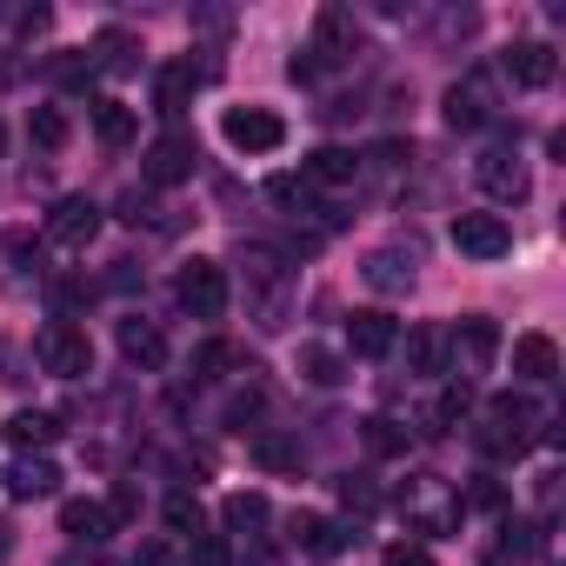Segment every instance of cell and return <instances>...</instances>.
Here are the masks:
<instances>
[{
    "mask_svg": "<svg viewBox=\"0 0 566 566\" xmlns=\"http://www.w3.org/2000/svg\"><path fill=\"white\" fill-rule=\"evenodd\" d=\"M480 453L486 460H520L526 447H539L546 440V420H539V407L526 400V394H493L486 407H480Z\"/></svg>",
    "mask_w": 566,
    "mask_h": 566,
    "instance_id": "cell-1",
    "label": "cell"
},
{
    "mask_svg": "<svg viewBox=\"0 0 566 566\" xmlns=\"http://www.w3.org/2000/svg\"><path fill=\"white\" fill-rule=\"evenodd\" d=\"M240 266H247V294L260 301V327H280V307H287V287H294L287 253L247 240V247H240Z\"/></svg>",
    "mask_w": 566,
    "mask_h": 566,
    "instance_id": "cell-2",
    "label": "cell"
},
{
    "mask_svg": "<svg viewBox=\"0 0 566 566\" xmlns=\"http://www.w3.org/2000/svg\"><path fill=\"white\" fill-rule=\"evenodd\" d=\"M493 360H500V327H493L486 314H467V321L447 334V374H453L460 387H473L480 374H493Z\"/></svg>",
    "mask_w": 566,
    "mask_h": 566,
    "instance_id": "cell-3",
    "label": "cell"
},
{
    "mask_svg": "<svg viewBox=\"0 0 566 566\" xmlns=\"http://www.w3.org/2000/svg\"><path fill=\"white\" fill-rule=\"evenodd\" d=\"M447 127L453 134H480V127H493V114H500V87H493V74L486 67H467L453 87H447Z\"/></svg>",
    "mask_w": 566,
    "mask_h": 566,
    "instance_id": "cell-4",
    "label": "cell"
},
{
    "mask_svg": "<svg viewBox=\"0 0 566 566\" xmlns=\"http://www.w3.org/2000/svg\"><path fill=\"white\" fill-rule=\"evenodd\" d=\"M34 360H41L54 380H81V374H94V340H87V327H74V321H48L41 340H34Z\"/></svg>",
    "mask_w": 566,
    "mask_h": 566,
    "instance_id": "cell-5",
    "label": "cell"
},
{
    "mask_svg": "<svg viewBox=\"0 0 566 566\" xmlns=\"http://www.w3.org/2000/svg\"><path fill=\"white\" fill-rule=\"evenodd\" d=\"M220 134H227L233 154H280L287 147V120H280L273 107H227Z\"/></svg>",
    "mask_w": 566,
    "mask_h": 566,
    "instance_id": "cell-6",
    "label": "cell"
},
{
    "mask_svg": "<svg viewBox=\"0 0 566 566\" xmlns=\"http://www.w3.org/2000/svg\"><path fill=\"white\" fill-rule=\"evenodd\" d=\"M174 294L193 321H220L227 314V266L220 260H187L180 280H174Z\"/></svg>",
    "mask_w": 566,
    "mask_h": 566,
    "instance_id": "cell-7",
    "label": "cell"
},
{
    "mask_svg": "<svg viewBox=\"0 0 566 566\" xmlns=\"http://www.w3.org/2000/svg\"><path fill=\"white\" fill-rule=\"evenodd\" d=\"M193 167H200V147H193V134H160V140L140 154V174H147V187H180V180H193Z\"/></svg>",
    "mask_w": 566,
    "mask_h": 566,
    "instance_id": "cell-8",
    "label": "cell"
},
{
    "mask_svg": "<svg viewBox=\"0 0 566 566\" xmlns=\"http://www.w3.org/2000/svg\"><path fill=\"white\" fill-rule=\"evenodd\" d=\"M473 180H480V193H493V200H526L533 193V174H526V160L513 154V147H486L480 160H473Z\"/></svg>",
    "mask_w": 566,
    "mask_h": 566,
    "instance_id": "cell-9",
    "label": "cell"
},
{
    "mask_svg": "<svg viewBox=\"0 0 566 566\" xmlns=\"http://www.w3.org/2000/svg\"><path fill=\"white\" fill-rule=\"evenodd\" d=\"M453 247L467 260H506L513 253V227H506V213H453Z\"/></svg>",
    "mask_w": 566,
    "mask_h": 566,
    "instance_id": "cell-10",
    "label": "cell"
},
{
    "mask_svg": "<svg viewBox=\"0 0 566 566\" xmlns=\"http://www.w3.org/2000/svg\"><path fill=\"white\" fill-rule=\"evenodd\" d=\"M354 48H360V21H354V8H321V14H314V41H307V54H314L321 67H340V61H354Z\"/></svg>",
    "mask_w": 566,
    "mask_h": 566,
    "instance_id": "cell-11",
    "label": "cell"
},
{
    "mask_svg": "<svg viewBox=\"0 0 566 566\" xmlns=\"http://www.w3.org/2000/svg\"><path fill=\"white\" fill-rule=\"evenodd\" d=\"M413 273H420V253H413V247H374V253L360 260V280H367L374 294H387V301L413 287Z\"/></svg>",
    "mask_w": 566,
    "mask_h": 566,
    "instance_id": "cell-12",
    "label": "cell"
},
{
    "mask_svg": "<svg viewBox=\"0 0 566 566\" xmlns=\"http://www.w3.org/2000/svg\"><path fill=\"white\" fill-rule=\"evenodd\" d=\"M500 74H506L513 87H553V74H559V54H553L546 41H513V48L500 54Z\"/></svg>",
    "mask_w": 566,
    "mask_h": 566,
    "instance_id": "cell-13",
    "label": "cell"
},
{
    "mask_svg": "<svg viewBox=\"0 0 566 566\" xmlns=\"http://www.w3.org/2000/svg\"><path fill=\"white\" fill-rule=\"evenodd\" d=\"M94 233H101V207H94L87 193L54 200V213H48V240H54V247H87Z\"/></svg>",
    "mask_w": 566,
    "mask_h": 566,
    "instance_id": "cell-14",
    "label": "cell"
},
{
    "mask_svg": "<svg viewBox=\"0 0 566 566\" xmlns=\"http://www.w3.org/2000/svg\"><path fill=\"white\" fill-rule=\"evenodd\" d=\"M347 347H354V360H387L400 347V321L380 314V307H367V314L347 321Z\"/></svg>",
    "mask_w": 566,
    "mask_h": 566,
    "instance_id": "cell-15",
    "label": "cell"
},
{
    "mask_svg": "<svg viewBox=\"0 0 566 566\" xmlns=\"http://www.w3.org/2000/svg\"><path fill=\"white\" fill-rule=\"evenodd\" d=\"M294 546H301L307 559H340V553L354 546V533H347L340 520H327V513H294Z\"/></svg>",
    "mask_w": 566,
    "mask_h": 566,
    "instance_id": "cell-16",
    "label": "cell"
},
{
    "mask_svg": "<svg viewBox=\"0 0 566 566\" xmlns=\"http://www.w3.org/2000/svg\"><path fill=\"white\" fill-rule=\"evenodd\" d=\"M193 87H200L193 61H167V67L154 74V114H160V120H180V114L193 107Z\"/></svg>",
    "mask_w": 566,
    "mask_h": 566,
    "instance_id": "cell-17",
    "label": "cell"
},
{
    "mask_svg": "<svg viewBox=\"0 0 566 566\" xmlns=\"http://www.w3.org/2000/svg\"><path fill=\"white\" fill-rule=\"evenodd\" d=\"M114 340H120V360H127V367H147V374H154V367H167V334H160L154 321H140V314H134V321H120V334H114Z\"/></svg>",
    "mask_w": 566,
    "mask_h": 566,
    "instance_id": "cell-18",
    "label": "cell"
},
{
    "mask_svg": "<svg viewBox=\"0 0 566 566\" xmlns=\"http://www.w3.org/2000/svg\"><path fill=\"white\" fill-rule=\"evenodd\" d=\"M61 533H67L74 546H107V533H114L107 500H67V506H61Z\"/></svg>",
    "mask_w": 566,
    "mask_h": 566,
    "instance_id": "cell-19",
    "label": "cell"
},
{
    "mask_svg": "<svg viewBox=\"0 0 566 566\" xmlns=\"http://www.w3.org/2000/svg\"><path fill=\"white\" fill-rule=\"evenodd\" d=\"M0 433H8L14 453H48V447L61 440V420L41 413V407H21V413H8V427H0Z\"/></svg>",
    "mask_w": 566,
    "mask_h": 566,
    "instance_id": "cell-20",
    "label": "cell"
},
{
    "mask_svg": "<svg viewBox=\"0 0 566 566\" xmlns=\"http://www.w3.org/2000/svg\"><path fill=\"white\" fill-rule=\"evenodd\" d=\"M513 374H520L526 387H546V380L559 374V347H553V334H520V340H513Z\"/></svg>",
    "mask_w": 566,
    "mask_h": 566,
    "instance_id": "cell-21",
    "label": "cell"
},
{
    "mask_svg": "<svg viewBox=\"0 0 566 566\" xmlns=\"http://www.w3.org/2000/svg\"><path fill=\"white\" fill-rule=\"evenodd\" d=\"M54 486H61V467H54L48 453H21V460L8 467V493H14V500H48Z\"/></svg>",
    "mask_w": 566,
    "mask_h": 566,
    "instance_id": "cell-22",
    "label": "cell"
},
{
    "mask_svg": "<svg viewBox=\"0 0 566 566\" xmlns=\"http://www.w3.org/2000/svg\"><path fill=\"white\" fill-rule=\"evenodd\" d=\"M301 174H307V187H354V180H360V154H347V147H314Z\"/></svg>",
    "mask_w": 566,
    "mask_h": 566,
    "instance_id": "cell-23",
    "label": "cell"
},
{
    "mask_svg": "<svg viewBox=\"0 0 566 566\" xmlns=\"http://www.w3.org/2000/svg\"><path fill=\"white\" fill-rule=\"evenodd\" d=\"M134 54H140V41H134L127 28H107V34L87 48V67H94V74H134V67H140Z\"/></svg>",
    "mask_w": 566,
    "mask_h": 566,
    "instance_id": "cell-24",
    "label": "cell"
},
{
    "mask_svg": "<svg viewBox=\"0 0 566 566\" xmlns=\"http://www.w3.org/2000/svg\"><path fill=\"white\" fill-rule=\"evenodd\" d=\"M407 374H420V380L447 374V334L440 327H413L407 334Z\"/></svg>",
    "mask_w": 566,
    "mask_h": 566,
    "instance_id": "cell-25",
    "label": "cell"
},
{
    "mask_svg": "<svg viewBox=\"0 0 566 566\" xmlns=\"http://www.w3.org/2000/svg\"><path fill=\"white\" fill-rule=\"evenodd\" d=\"M467 413H473V387H460V380H453V387H447V394H440V400L427 407L420 433H447V427H460Z\"/></svg>",
    "mask_w": 566,
    "mask_h": 566,
    "instance_id": "cell-26",
    "label": "cell"
},
{
    "mask_svg": "<svg viewBox=\"0 0 566 566\" xmlns=\"http://www.w3.org/2000/svg\"><path fill=\"white\" fill-rule=\"evenodd\" d=\"M134 127H140V120H134V107H127V101H94V134H101L107 147H127V140H134Z\"/></svg>",
    "mask_w": 566,
    "mask_h": 566,
    "instance_id": "cell-27",
    "label": "cell"
},
{
    "mask_svg": "<svg viewBox=\"0 0 566 566\" xmlns=\"http://www.w3.org/2000/svg\"><path fill=\"white\" fill-rule=\"evenodd\" d=\"M301 380L307 387H340L347 380V360L334 347H301Z\"/></svg>",
    "mask_w": 566,
    "mask_h": 566,
    "instance_id": "cell-28",
    "label": "cell"
},
{
    "mask_svg": "<svg viewBox=\"0 0 566 566\" xmlns=\"http://www.w3.org/2000/svg\"><path fill=\"white\" fill-rule=\"evenodd\" d=\"M28 140H34L41 154H61V147H67V114H61V107H34V114H28Z\"/></svg>",
    "mask_w": 566,
    "mask_h": 566,
    "instance_id": "cell-29",
    "label": "cell"
},
{
    "mask_svg": "<svg viewBox=\"0 0 566 566\" xmlns=\"http://www.w3.org/2000/svg\"><path fill=\"white\" fill-rule=\"evenodd\" d=\"M220 513H227V526H233V533H247V539H253V533L266 526V493H227V506H220Z\"/></svg>",
    "mask_w": 566,
    "mask_h": 566,
    "instance_id": "cell-30",
    "label": "cell"
},
{
    "mask_svg": "<svg viewBox=\"0 0 566 566\" xmlns=\"http://www.w3.org/2000/svg\"><path fill=\"white\" fill-rule=\"evenodd\" d=\"M253 460H260L266 473H301V447L280 440V433H253Z\"/></svg>",
    "mask_w": 566,
    "mask_h": 566,
    "instance_id": "cell-31",
    "label": "cell"
},
{
    "mask_svg": "<svg viewBox=\"0 0 566 566\" xmlns=\"http://www.w3.org/2000/svg\"><path fill=\"white\" fill-rule=\"evenodd\" d=\"M360 433H367V453H380V460H394V453H407V427H400V420H387V413H374V420H360Z\"/></svg>",
    "mask_w": 566,
    "mask_h": 566,
    "instance_id": "cell-32",
    "label": "cell"
},
{
    "mask_svg": "<svg viewBox=\"0 0 566 566\" xmlns=\"http://www.w3.org/2000/svg\"><path fill=\"white\" fill-rule=\"evenodd\" d=\"M167 526H174V533H187V539H200V526H207L200 500H193V493H167Z\"/></svg>",
    "mask_w": 566,
    "mask_h": 566,
    "instance_id": "cell-33",
    "label": "cell"
},
{
    "mask_svg": "<svg viewBox=\"0 0 566 566\" xmlns=\"http://www.w3.org/2000/svg\"><path fill=\"white\" fill-rule=\"evenodd\" d=\"M334 486H340V506H354V513H374V506H380V486H374L367 473H340Z\"/></svg>",
    "mask_w": 566,
    "mask_h": 566,
    "instance_id": "cell-34",
    "label": "cell"
},
{
    "mask_svg": "<svg viewBox=\"0 0 566 566\" xmlns=\"http://www.w3.org/2000/svg\"><path fill=\"white\" fill-rule=\"evenodd\" d=\"M266 200H280V207H307L314 187H307V174H273V180H266Z\"/></svg>",
    "mask_w": 566,
    "mask_h": 566,
    "instance_id": "cell-35",
    "label": "cell"
},
{
    "mask_svg": "<svg viewBox=\"0 0 566 566\" xmlns=\"http://www.w3.org/2000/svg\"><path fill=\"white\" fill-rule=\"evenodd\" d=\"M187 566H233V546H227L220 533H200V539L187 546Z\"/></svg>",
    "mask_w": 566,
    "mask_h": 566,
    "instance_id": "cell-36",
    "label": "cell"
},
{
    "mask_svg": "<svg viewBox=\"0 0 566 566\" xmlns=\"http://www.w3.org/2000/svg\"><path fill=\"white\" fill-rule=\"evenodd\" d=\"M227 360H233V347H227V340H207V347H200V360H193V367H200V380H213V374H220V367H227Z\"/></svg>",
    "mask_w": 566,
    "mask_h": 566,
    "instance_id": "cell-37",
    "label": "cell"
},
{
    "mask_svg": "<svg viewBox=\"0 0 566 566\" xmlns=\"http://www.w3.org/2000/svg\"><path fill=\"white\" fill-rule=\"evenodd\" d=\"M134 566H174V546L167 539H140L134 546Z\"/></svg>",
    "mask_w": 566,
    "mask_h": 566,
    "instance_id": "cell-38",
    "label": "cell"
},
{
    "mask_svg": "<svg viewBox=\"0 0 566 566\" xmlns=\"http://www.w3.org/2000/svg\"><path fill=\"white\" fill-rule=\"evenodd\" d=\"M387 566H433V553H427V546H407V539H400V546H387Z\"/></svg>",
    "mask_w": 566,
    "mask_h": 566,
    "instance_id": "cell-39",
    "label": "cell"
},
{
    "mask_svg": "<svg viewBox=\"0 0 566 566\" xmlns=\"http://www.w3.org/2000/svg\"><path fill=\"white\" fill-rule=\"evenodd\" d=\"M48 21H54L48 8H21V14H14V28H21L28 41H34V34H48Z\"/></svg>",
    "mask_w": 566,
    "mask_h": 566,
    "instance_id": "cell-40",
    "label": "cell"
},
{
    "mask_svg": "<svg viewBox=\"0 0 566 566\" xmlns=\"http://www.w3.org/2000/svg\"><path fill=\"white\" fill-rule=\"evenodd\" d=\"M107 513H114V520H134V513H140V493H134V486H114Z\"/></svg>",
    "mask_w": 566,
    "mask_h": 566,
    "instance_id": "cell-41",
    "label": "cell"
},
{
    "mask_svg": "<svg viewBox=\"0 0 566 566\" xmlns=\"http://www.w3.org/2000/svg\"><path fill=\"white\" fill-rule=\"evenodd\" d=\"M61 566H107V559H101V546H87V553H67Z\"/></svg>",
    "mask_w": 566,
    "mask_h": 566,
    "instance_id": "cell-42",
    "label": "cell"
},
{
    "mask_svg": "<svg viewBox=\"0 0 566 566\" xmlns=\"http://www.w3.org/2000/svg\"><path fill=\"white\" fill-rule=\"evenodd\" d=\"M8 553H14V526H8V520H0V559H8Z\"/></svg>",
    "mask_w": 566,
    "mask_h": 566,
    "instance_id": "cell-43",
    "label": "cell"
},
{
    "mask_svg": "<svg viewBox=\"0 0 566 566\" xmlns=\"http://www.w3.org/2000/svg\"><path fill=\"white\" fill-rule=\"evenodd\" d=\"M493 566H506V559H493Z\"/></svg>",
    "mask_w": 566,
    "mask_h": 566,
    "instance_id": "cell-44",
    "label": "cell"
}]
</instances>
